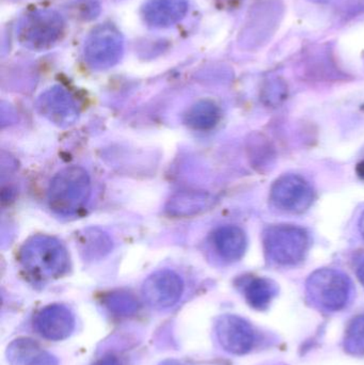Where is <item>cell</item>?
I'll return each instance as SVG.
<instances>
[{
    "instance_id": "7402d4cb",
    "label": "cell",
    "mask_w": 364,
    "mask_h": 365,
    "mask_svg": "<svg viewBox=\"0 0 364 365\" xmlns=\"http://www.w3.org/2000/svg\"><path fill=\"white\" fill-rule=\"evenodd\" d=\"M95 365H121L119 360L115 357L103 358L102 360L98 362Z\"/></svg>"
},
{
    "instance_id": "52a82bcc",
    "label": "cell",
    "mask_w": 364,
    "mask_h": 365,
    "mask_svg": "<svg viewBox=\"0 0 364 365\" xmlns=\"http://www.w3.org/2000/svg\"><path fill=\"white\" fill-rule=\"evenodd\" d=\"M123 51L121 34L113 26L102 25L95 28L85 41V61L96 70H106L120 61Z\"/></svg>"
},
{
    "instance_id": "30bf717a",
    "label": "cell",
    "mask_w": 364,
    "mask_h": 365,
    "mask_svg": "<svg viewBox=\"0 0 364 365\" xmlns=\"http://www.w3.org/2000/svg\"><path fill=\"white\" fill-rule=\"evenodd\" d=\"M36 108L41 115L59 128L73 125L78 119L76 100L70 92L58 86L47 90L38 98Z\"/></svg>"
},
{
    "instance_id": "e0dca14e",
    "label": "cell",
    "mask_w": 364,
    "mask_h": 365,
    "mask_svg": "<svg viewBox=\"0 0 364 365\" xmlns=\"http://www.w3.org/2000/svg\"><path fill=\"white\" fill-rule=\"evenodd\" d=\"M278 293V287L267 278L254 277L249 279L244 287V295L251 308L265 310L269 308Z\"/></svg>"
},
{
    "instance_id": "8992f818",
    "label": "cell",
    "mask_w": 364,
    "mask_h": 365,
    "mask_svg": "<svg viewBox=\"0 0 364 365\" xmlns=\"http://www.w3.org/2000/svg\"><path fill=\"white\" fill-rule=\"evenodd\" d=\"M271 204L280 212L299 215L307 212L314 200L316 191L309 182L298 175H286L276 180L269 191Z\"/></svg>"
},
{
    "instance_id": "603a6c76",
    "label": "cell",
    "mask_w": 364,
    "mask_h": 365,
    "mask_svg": "<svg viewBox=\"0 0 364 365\" xmlns=\"http://www.w3.org/2000/svg\"><path fill=\"white\" fill-rule=\"evenodd\" d=\"M357 277H358L359 281L361 284L364 287V259L359 264L358 268H357Z\"/></svg>"
},
{
    "instance_id": "cb8c5ba5",
    "label": "cell",
    "mask_w": 364,
    "mask_h": 365,
    "mask_svg": "<svg viewBox=\"0 0 364 365\" xmlns=\"http://www.w3.org/2000/svg\"><path fill=\"white\" fill-rule=\"evenodd\" d=\"M357 175H358V177L360 178L361 180H363L364 181V160H361L360 163H359L358 165H357Z\"/></svg>"
},
{
    "instance_id": "2e32d148",
    "label": "cell",
    "mask_w": 364,
    "mask_h": 365,
    "mask_svg": "<svg viewBox=\"0 0 364 365\" xmlns=\"http://www.w3.org/2000/svg\"><path fill=\"white\" fill-rule=\"evenodd\" d=\"M222 119V111L219 107L212 102V101H200L192 105L187 111H186L184 121L188 128L194 130H213L217 126Z\"/></svg>"
},
{
    "instance_id": "d4e9b609",
    "label": "cell",
    "mask_w": 364,
    "mask_h": 365,
    "mask_svg": "<svg viewBox=\"0 0 364 365\" xmlns=\"http://www.w3.org/2000/svg\"><path fill=\"white\" fill-rule=\"evenodd\" d=\"M359 232H360L361 236L364 240V212L361 215L360 220H359Z\"/></svg>"
},
{
    "instance_id": "ffe728a7",
    "label": "cell",
    "mask_w": 364,
    "mask_h": 365,
    "mask_svg": "<svg viewBox=\"0 0 364 365\" xmlns=\"http://www.w3.org/2000/svg\"><path fill=\"white\" fill-rule=\"evenodd\" d=\"M110 310L115 311L118 314H130L134 312L137 308L136 302L125 294L113 295L107 304Z\"/></svg>"
},
{
    "instance_id": "ba28073f",
    "label": "cell",
    "mask_w": 364,
    "mask_h": 365,
    "mask_svg": "<svg viewBox=\"0 0 364 365\" xmlns=\"http://www.w3.org/2000/svg\"><path fill=\"white\" fill-rule=\"evenodd\" d=\"M183 292L184 282L181 277L169 269L154 272L142 287L145 302L157 310L172 308L181 299Z\"/></svg>"
},
{
    "instance_id": "7a4b0ae2",
    "label": "cell",
    "mask_w": 364,
    "mask_h": 365,
    "mask_svg": "<svg viewBox=\"0 0 364 365\" xmlns=\"http://www.w3.org/2000/svg\"><path fill=\"white\" fill-rule=\"evenodd\" d=\"M91 190V180L83 167H66L53 177L49 185V207L60 216H76L87 206Z\"/></svg>"
},
{
    "instance_id": "ac0fdd59",
    "label": "cell",
    "mask_w": 364,
    "mask_h": 365,
    "mask_svg": "<svg viewBox=\"0 0 364 365\" xmlns=\"http://www.w3.org/2000/svg\"><path fill=\"white\" fill-rule=\"evenodd\" d=\"M81 250L85 253V257H104L111 249V242L108 236L98 230H87L81 236Z\"/></svg>"
},
{
    "instance_id": "6da1fadb",
    "label": "cell",
    "mask_w": 364,
    "mask_h": 365,
    "mask_svg": "<svg viewBox=\"0 0 364 365\" xmlns=\"http://www.w3.org/2000/svg\"><path fill=\"white\" fill-rule=\"evenodd\" d=\"M19 263L30 278L45 282L60 278L68 272L70 257L57 238L36 235L21 247Z\"/></svg>"
},
{
    "instance_id": "7c38bea8",
    "label": "cell",
    "mask_w": 364,
    "mask_h": 365,
    "mask_svg": "<svg viewBox=\"0 0 364 365\" xmlns=\"http://www.w3.org/2000/svg\"><path fill=\"white\" fill-rule=\"evenodd\" d=\"M188 9V0H147L142 8V16L152 27L169 28L180 23Z\"/></svg>"
},
{
    "instance_id": "d6986e66",
    "label": "cell",
    "mask_w": 364,
    "mask_h": 365,
    "mask_svg": "<svg viewBox=\"0 0 364 365\" xmlns=\"http://www.w3.org/2000/svg\"><path fill=\"white\" fill-rule=\"evenodd\" d=\"M344 347L352 355L364 356V315L353 319L346 330Z\"/></svg>"
},
{
    "instance_id": "44dd1931",
    "label": "cell",
    "mask_w": 364,
    "mask_h": 365,
    "mask_svg": "<svg viewBox=\"0 0 364 365\" xmlns=\"http://www.w3.org/2000/svg\"><path fill=\"white\" fill-rule=\"evenodd\" d=\"M286 86L281 81H271L264 89V96L266 98L269 104H278L280 100L286 98Z\"/></svg>"
},
{
    "instance_id": "8fae6325",
    "label": "cell",
    "mask_w": 364,
    "mask_h": 365,
    "mask_svg": "<svg viewBox=\"0 0 364 365\" xmlns=\"http://www.w3.org/2000/svg\"><path fill=\"white\" fill-rule=\"evenodd\" d=\"M34 328L46 340H66L74 331L75 317L68 307L51 304L36 314Z\"/></svg>"
},
{
    "instance_id": "9a60e30c",
    "label": "cell",
    "mask_w": 364,
    "mask_h": 365,
    "mask_svg": "<svg viewBox=\"0 0 364 365\" xmlns=\"http://www.w3.org/2000/svg\"><path fill=\"white\" fill-rule=\"evenodd\" d=\"M8 359L12 365H57L55 357L43 351L30 339L15 340L8 349Z\"/></svg>"
},
{
    "instance_id": "9c48e42d",
    "label": "cell",
    "mask_w": 364,
    "mask_h": 365,
    "mask_svg": "<svg viewBox=\"0 0 364 365\" xmlns=\"http://www.w3.org/2000/svg\"><path fill=\"white\" fill-rule=\"evenodd\" d=\"M216 336L222 349L233 355H245L254 349L256 334L252 326L236 315H224L216 323Z\"/></svg>"
},
{
    "instance_id": "5bb4252c",
    "label": "cell",
    "mask_w": 364,
    "mask_h": 365,
    "mask_svg": "<svg viewBox=\"0 0 364 365\" xmlns=\"http://www.w3.org/2000/svg\"><path fill=\"white\" fill-rule=\"evenodd\" d=\"M216 252L227 262H237L247 250V236L237 225H224L213 233Z\"/></svg>"
},
{
    "instance_id": "5b68a950",
    "label": "cell",
    "mask_w": 364,
    "mask_h": 365,
    "mask_svg": "<svg viewBox=\"0 0 364 365\" xmlns=\"http://www.w3.org/2000/svg\"><path fill=\"white\" fill-rule=\"evenodd\" d=\"M64 21L55 11L38 10L30 13L19 27V41L26 48L44 51L61 38Z\"/></svg>"
},
{
    "instance_id": "484cf974",
    "label": "cell",
    "mask_w": 364,
    "mask_h": 365,
    "mask_svg": "<svg viewBox=\"0 0 364 365\" xmlns=\"http://www.w3.org/2000/svg\"><path fill=\"white\" fill-rule=\"evenodd\" d=\"M162 365H179V364H175V362H167V364H164Z\"/></svg>"
},
{
    "instance_id": "3957f363",
    "label": "cell",
    "mask_w": 364,
    "mask_h": 365,
    "mask_svg": "<svg viewBox=\"0 0 364 365\" xmlns=\"http://www.w3.org/2000/svg\"><path fill=\"white\" fill-rule=\"evenodd\" d=\"M263 247L269 261L295 266L305 259L310 247L307 230L295 225H273L263 232Z\"/></svg>"
},
{
    "instance_id": "4fadbf2b",
    "label": "cell",
    "mask_w": 364,
    "mask_h": 365,
    "mask_svg": "<svg viewBox=\"0 0 364 365\" xmlns=\"http://www.w3.org/2000/svg\"><path fill=\"white\" fill-rule=\"evenodd\" d=\"M214 197L205 191H180L167 202V215L173 218H187L196 216L212 207Z\"/></svg>"
},
{
    "instance_id": "277c9868",
    "label": "cell",
    "mask_w": 364,
    "mask_h": 365,
    "mask_svg": "<svg viewBox=\"0 0 364 365\" xmlns=\"http://www.w3.org/2000/svg\"><path fill=\"white\" fill-rule=\"evenodd\" d=\"M306 287L312 304L328 312L345 308L352 295V282L348 277L333 268H322L312 272Z\"/></svg>"
}]
</instances>
